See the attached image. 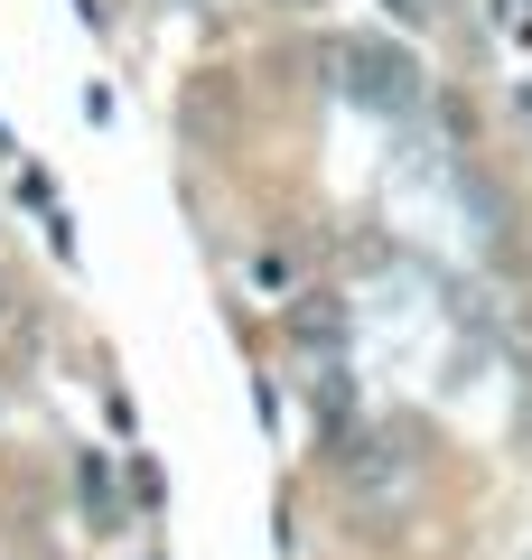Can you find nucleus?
<instances>
[{
    "mask_svg": "<svg viewBox=\"0 0 532 560\" xmlns=\"http://www.w3.org/2000/svg\"><path fill=\"white\" fill-rule=\"evenodd\" d=\"M336 66H346V84H365V103H402L412 94V66H402L393 47H374V38H346Z\"/></svg>",
    "mask_w": 532,
    "mask_h": 560,
    "instance_id": "1",
    "label": "nucleus"
}]
</instances>
